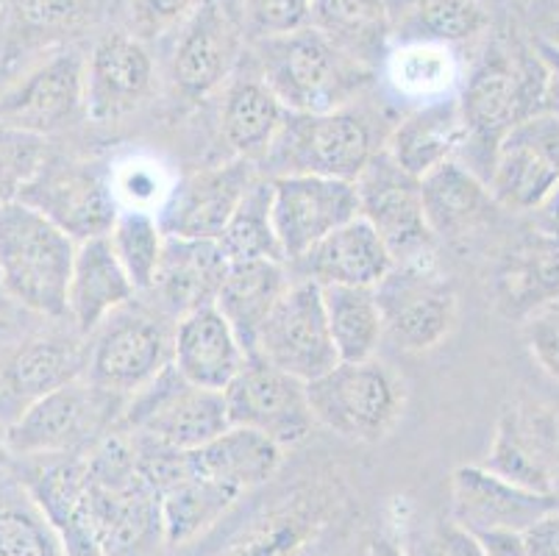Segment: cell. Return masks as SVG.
<instances>
[{
  "instance_id": "obj_1",
  "label": "cell",
  "mask_w": 559,
  "mask_h": 556,
  "mask_svg": "<svg viewBox=\"0 0 559 556\" xmlns=\"http://www.w3.org/2000/svg\"><path fill=\"white\" fill-rule=\"evenodd\" d=\"M543 98L546 64L535 45L510 37L487 39L456 95L465 129L456 162L487 184L501 140L518 122L540 115Z\"/></svg>"
},
{
  "instance_id": "obj_2",
  "label": "cell",
  "mask_w": 559,
  "mask_h": 556,
  "mask_svg": "<svg viewBox=\"0 0 559 556\" xmlns=\"http://www.w3.org/2000/svg\"><path fill=\"white\" fill-rule=\"evenodd\" d=\"M86 512L100 556H162L167 548L162 498L140 473L131 437L120 428L84 457Z\"/></svg>"
},
{
  "instance_id": "obj_3",
  "label": "cell",
  "mask_w": 559,
  "mask_h": 556,
  "mask_svg": "<svg viewBox=\"0 0 559 556\" xmlns=\"http://www.w3.org/2000/svg\"><path fill=\"white\" fill-rule=\"evenodd\" d=\"M264 84L296 115H326L354 106L373 86V70L334 48L314 28L246 45Z\"/></svg>"
},
{
  "instance_id": "obj_4",
  "label": "cell",
  "mask_w": 559,
  "mask_h": 556,
  "mask_svg": "<svg viewBox=\"0 0 559 556\" xmlns=\"http://www.w3.org/2000/svg\"><path fill=\"white\" fill-rule=\"evenodd\" d=\"M75 248V239L23 201L0 206V289L23 309L68 318Z\"/></svg>"
},
{
  "instance_id": "obj_5",
  "label": "cell",
  "mask_w": 559,
  "mask_h": 556,
  "mask_svg": "<svg viewBox=\"0 0 559 556\" xmlns=\"http://www.w3.org/2000/svg\"><path fill=\"white\" fill-rule=\"evenodd\" d=\"M379 140L376 117L357 104L326 115L287 111L271 151L257 167L267 178L323 176L354 184L384 147Z\"/></svg>"
},
{
  "instance_id": "obj_6",
  "label": "cell",
  "mask_w": 559,
  "mask_h": 556,
  "mask_svg": "<svg viewBox=\"0 0 559 556\" xmlns=\"http://www.w3.org/2000/svg\"><path fill=\"white\" fill-rule=\"evenodd\" d=\"M307 398L314 423L345 440L373 446L388 440L404 417L406 385L379 359L337 362L307 381Z\"/></svg>"
},
{
  "instance_id": "obj_7",
  "label": "cell",
  "mask_w": 559,
  "mask_h": 556,
  "mask_svg": "<svg viewBox=\"0 0 559 556\" xmlns=\"http://www.w3.org/2000/svg\"><path fill=\"white\" fill-rule=\"evenodd\" d=\"M123 406L126 398L111 395L93 381H70L7 426L12 459L84 457L117 428Z\"/></svg>"
},
{
  "instance_id": "obj_8",
  "label": "cell",
  "mask_w": 559,
  "mask_h": 556,
  "mask_svg": "<svg viewBox=\"0 0 559 556\" xmlns=\"http://www.w3.org/2000/svg\"><path fill=\"white\" fill-rule=\"evenodd\" d=\"M231 426L226 398L192 385L170 365L126 401L117 428L159 446L195 451Z\"/></svg>"
},
{
  "instance_id": "obj_9",
  "label": "cell",
  "mask_w": 559,
  "mask_h": 556,
  "mask_svg": "<svg viewBox=\"0 0 559 556\" xmlns=\"http://www.w3.org/2000/svg\"><path fill=\"white\" fill-rule=\"evenodd\" d=\"M17 64L23 70L0 84V126L45 140L84 115L86 56L75 45L28 56Z\"/></svg>"
},
{
  "instance_id": "obj_10",
  "label": "cell",
  "mask_w": 559,
  "mask_h": 556,
  "mask_svg": "<svg viewBox=\"0 0 559 556\" xmlns=\"http://www.w3.org/2000/svg\"><path fill=\"white\" fill-rule=\"evenodd\" d=\"M173 326L165 312L126 304L90 334L84 379L129 401L173 362Z\"/></svg>"
},
{
  "instance_id": "obj_11",
  "label": "cell",
  "mask_w": 559,
  "mask_h": 556,
  "mask_svg": "<svg viewBox=\"0 0 559 556\" xmlns=\"http://www.w3.org/2000/svg\"><path fill=\"white\" fill-rule=\"evenodd\" d=\"M384 334L406 354H429L454 334L460 300L435 259L393 262L373 287Z\"/></svg>"
},
{
  "instance_id": "obj_12",
  "label": "cell",
  "mask_w": 559,
  "mask_h": 556,
  "mask_svg": "<svg viewBox=\"0 0 559 556\" xmlns=\"http://www.w3.org/2000/svg\"><path fill=\"white\" fill-rule=\"evenodd\" d=\"M17 201L48 217L75 242L109 237L120 203L111 190V173L98 162L45 156L23 184Z\"/></svg>"
},
{
  "instance_id": "obj_13",
  "label": "cell",
  "mask_w": 559,
  "mask_h": 556,
  "mask_svg": "<svg viewBox=\"0 0 559 556\" xmlns=\"http://www.w3.org/2000/svg\"><path fill=\"white\" fill-rule=\"evenodd\" d=\"M170 54V81L181 98L203 100L226 86L246 54L240 0H201L179 25Z\"/></svg>"
},
{
  "instance_id": "obj_14",
  "label": "cell",
  "mask_w": 559,
  "mask_h": 556,
  "mask_svg": "<svg viewBox=\"0 0 559 556\" xmlns=\"http://www.w3.org/2000/svg\"><path fill=\"white\" fill-rule=\"evenodd\" d=\"M251 354L296 376L298 381H312L332 370L340 362L329 331L326 309L320 287L309 279H293L273 312L262 323Z\"/></svg>"
},
{
  "instance_id": "obj_15",
  "label": "cell",
  "mask_w": 559,
  "mask_h": 556,
  "mask_svg": "<svg viewBox=\"0 0 559 556\" xmlns=\"http://www.w3.org/2000/svg\"><path fill=\"white\" fill-rule=\"evenodd\" d=\"M481 468L523 489L554 496L559 484L557 406L535 398H515L504 404Z\"/></svg>"
},
{
  "instance_id": "obj_16",
  "label": "cell",
  "mask_w": 559,
  "mask_h": 556,
  "mask_svg": "<svg viewBox=\"0 0 559 556\" xmlns=\"http://www.w3.org/2000/svg\"><path fill=\"white\" fill-rule=\"evenodd\" d=\"M359 201V217L370 223L384 239L393 262H420L431 259L435 237L424 214L420 178L401 170L390 153L381 147L354 181Z\"/></svg>"
},
{
  "instance_id": "obj_17",
  "label": "cell",
  "mask_w": 559,
  "mask_h": 556,
  "mask_svg": "<svg viewBox=\"0 0 559 556\" xmlns=\"http://www.w3.org/2000/svg\"><path fill=\"white\" fill-rule=\"evenodd\" d=\"M231 426L251 428L276 446L293 448L312 435L307 385L284 374L259 354H248L240 374L223 390Z\"/></svg>"
},
{
  "instance_id": "obj_18",
  "label": "cell",
  "mask_w": 559,
  "mask_h": 556,
  "mask_svg": "<svg viewBox=\"0 0 559 556\" xmlns=\"http://www.w3.org/2000/svg\"><path fill=\"white\" fill-rule=\"evenodd\" d=\"M559 187V120L548 111L518 122L501 140L487 190L498 209L532 214Z\"/></svg>"
},
{
  "instance_id": "obj_19",
  "label": "cell",
  "mask_w": 559,
  "mask_h": 556,
  "mask_svg": "<svg viewBox=\"0 0 559 556\" xmlns=\"http://www.w3.org/2000/svg\"><path fill=\"white\" fill-rule=\"evenodd\" d=\"M156 90V61L148 43L131 31H109L95 39L84 70V115L117 122L148 104Z\"/></svg>"
},
{
  "instance_id": "obj_20",
  "label": "cell",
  "mask_w": 559,
  "mask_h": 556,
  "mask_svg": "<svg viewBox=\"0 0 559 556\" xmlns=\"http://www.w3.org/2000/svg\"><path fill=\"white\" fill-rule=\"evenodd\" d=\"M271 187L273 226L287 264L359 217L357 187L350 181L323 176H276L271 178Z\"/></svg>"
},
{
  "instance_id": "obj_21",
  "label": "cell",
  "mask_w": 559,
  "mask_h": 556,
  "mask_svg": "<svg viewBox=\"0 0 559 556\" xmlns=\"http://www.w3.org/2000/svg\"><path fill=\"white\" fill-rule=\"evenodd\" d=\"M259 176V167L240 156L226 165L187 173L173 181L170 196L156 212L162 232L181 239H217Z\"/></svg>"
},
{
  "instance_id": "obj_22",
  "label": "cell",
  "mask_w": 559,
  "mask_h": 556,
  "mask_svg": "<svg viewBox=\"0 0 559 556\" xmlns=\"http://www.w3.org/2000/svg\"><path fill=\"white\" fill-rule=\"evenodd\" d=\"M86 374L84 336L45 334L0 356V423L12 426L39 398Z\"/></svg>"
},
{
  "instance_id": "obj_23",
  "label": "cell",
  "mask_w": 559,
  "mask_h": 556,
  "mask_svg": "<svg viewBox=\"0 0 559 556\" xmlns=\"http://www.w3.org/2000/svg\"><path fill=\"white\" fill-rule=\"evenodd\" d=\"M557 509V493H532L481 465H462L451 476V520L471 534H523Z\"/></svg>"
},
{
  "instance_id": "obj_24",
  "label": "cell",
  "mask_w": 559,
  "mask_h": 556,
  "mask_svg": "<svg viewBox=\"0 0 559 556\" xmlns=\"http://www.w3.org/2000/svg\"><path fill=\"white\" fill-rule=\"evenodd\" d=\"M109 7L111 0H0V70L75 45Z\"/></svg>"
},
{
  "instance_id": "obj_25",
  "label": "cell",
  "mask_w": 559,
  "mask_h": 556,
  "mask_svg": "<svg viewBox=\"0 0 559 556\" xmlns=\"http://www.w3.org/2000/svg\"><path fill=\"white\" fill-rule=\"evenodd\" d=\"M492 304L504 318L526 320L559 300V239L546 232L521 234L507 245L490 275Z\"/></svg>"
},
{
  "instance_id": "obj_26",
  "label": "cell",
  "mask_w": 559,
  "mask_h": 556,
  "mask_svg": "<svg viewBox=\"0 0 559 556\" xmlns=\"http://www.w3.org/2000/svg\"><path fill=\"white\" fill-rule=\"evenodd\" d=\"M289 264L296 279L318 287H376L393 268V257L370 223L354 217Z\"/></svg>"
},
{
  "instance_id": "obj_27",
  "label": "cell",
  "mask_w": 559,
  "mask_h": 556,
  "mask_svg": "<svg viewBox=\"0 0 559 556\" xmlns=\"http://www.w3.org/2000/svg\"><path fill=\"white\" fill-rule=\"evenodd\" d=\"M248 351L217 306H198L173 326V367L203 390L223 392L246 365Z\"/></svg>"
},
{
  "instance_id": "obj_28",
  "label": "cell",
  "mask_w": 559,
  "mask_h": 556,
  "mask_svg": "<svg viewBox=\"0 0 559 556\" xmlns=\"http://www.w3.org/2000/svg\"><path fill=\"white\" fill-rule=\"evenodd\" d=\"M334 493L326 487H298L248 523L221 556H296L326 527Z\"/></svg>"
},
{
  "instance_id": "obj_29",
  "label": "cell",
  "mask_w": 559,
  "mask_h": 556,
  "mask_svg": "<svg viewBox=\"0 0 559 556\" xmlns=\"http://www.w3.org/2000/svg\"><path fill=\"white\" fill-rule=\"evenodd\" d=\"M284 117H287V109L273 95L271 86L264 84L262 73L257 70L246 48L240 64L226 81L221 109L223 137L231 145L234 156L259 165L264 153L271 151Z\"/></svg>"
},
{
  "instance_id": "obj_30",
  "label": "cell",
  "mask_w": 559,
  "mask_h": 556,
  "mask_svg": "<svg viewBox=\"0 0 559 556\" xmlns=\"http://www.w3.org/2000/svg\"><path fill=\"white\" fill-rule=\"evenodd\" d=\"M228 264L231 262L217 239L167 237L159 273L151 287L159 298L162 312L179 320L198 306L215 304Z\"/></svg>"
},
{
  "instance_id": "obj_31",
  "label": "cell",
  "mask_w": 559,
  "mask_h": 556,
  "mask_svg": "<svg viewBox=\"0 0 559 556\" xmlns=\"http://www.w3.org/2000/svg\"><path fill=\"white\" fill-rule=\"evenodd\" d=\"M134 284L111 251L109 237L79 242L68 287V318L81 336H90L109 315L134 300Z\"/></svg>"
},
{
  "instance_id": "obj_32",
  "label": "cell",
  "mask_w": 559,
  "mask_h": 556,
  "mask_svg": "<svg viewBox=\"0 0 559 556\" xmlns=\"http://www.w3.org/2000/svg\"><path fill=\"white\" fill-rule=\"evenodd\" d=\"M465 129L456 98L420 104L388 131L384 151L409 176L424 178L460 156Z\"/></svg>"
},
{
  "instance_id": "obj_33",
  "label": "cell",
  "mask_w": 559,
  "mask_h": 556,
  "mask_svg": "<svg viewBox=\"0 0 559 556\" xmlns=\"http://www.w3.org/2000/svg\"><path fill=\"white\" fill-rule=\"evenodd\" d=\"M420 192L426 223L435 239L467 237L498 212L487 184L456 159L420 178Z\"/></svg>"
},
{
  "instance_id": "obj_34",
  "label": "cell",
  "mask_w": 559,
  "mask_h": 556,
  "mask_svg": "<svg viewBox=\"0 0 559 556\" xmlns=\"http://www.w3.org/2000/svg\"><path fill=\"white\" fill-rule=\"evenodd\" d=\"M309 28L362 68L379 73L393 39L390 0H312Z\"/></svg>"
},
{
  "instance_id": "obj_35",
  "label": "cell",
  "mask_w": 559,
  "mask_h": 556,
  "mask_svg": "<svg viewBox=\"0 0 559 556\" xmlns=\"http://www.w3.org/2000/svg\"><path fill=\"white\" fill-rule=\"evenodd\" d=\"M293 275H289L287 262H271V259H259V262H231L228 273L221 284L215 306L217 312L228 320L234 334L240 336L242 348L251 354L257 345V336L273 306L289 287Z\"/></svg>"
},
{
  "instance_id": "obj_36",
  "label": "cell",
  "mask_w": 559,
  "mask_h": 556,
  "mask_svg": "<svg viewBox=\"0 0 559 556\" xmlns=\"http://www.w3.org/2000/svg\"><path fill=\"white\" fill-rule=\"evenodd\" d=\"M399 43H435L460 48L487 37L492 14L485 0H390Z\"/></svg>"
},
{
  "instance_id": "obj_37",
  "label": "cell",
  "mask_w": 559,
  "mask_h": 556,
  "mask_svg": "<svg viewBox=\"0 0 559 556\" xmlns=\"http://www.w3.org/2000/svg\"><path fill=\"white\" fill-rule=\"evenodd\" d=\"M192 468L226 487L248 493L271 482L282 468L284 448L271 437L242 426H228L215 440L190 451Z\"/></svg>"
},
{
  "instance_id": "obj_38",
  "label": "cell",
  "mask_w": 559,
  "mask_h": 556,
  "mask_svg": "<svg viewBox=\"0 0 559 556\" xmlns=\"http://www.w3.org/2000/svg\"><path fill=\"white\" fill-rule=\"evenodd\" d=\"M240 489L226 487V484L198 473L190 459V471L159 493L167 548L187 545L201 537L203 532H210L217 520L240 501Z\"/></svg>"
},
{
  "instance_id": "obj_39",
  "label": "cell",
  "mask_w": 559,
  "mask_h": 556,
  "mask_svg": "<svg viewBox=\"0 0 559 556\" xmlns=\"http://www.w3.org/2000/svg\"><path fill=\"white\" fill-rule=\"evenodd\" d=\"M381 70L388 73L395 95L418 106L454 98L451 90L460 81L454 48L435 43H399V48H390Z\"/></svg>"
},
{
  "instance_id": "obj_40",
  "label": "cell",
  "mask_w": 559,
  "mask_h": 556,
  "mask_svg": "<svg viewBox=\"0 0 559 556\" xmlns=\"http://www.w3.org/2000/svg\"><path fill=\"white\" fill-rule=\"evenodd\" d=\"M340 362L373 359L384 336L373 287H320Z\"/></svg>"
},
{
  "instance_id": "obj_41",
  "label": "cell",
  "mask_w": 559,
  "mask_h": 556,
  "mask_svg": "<svg viewBox=\"0 0 559 556\" xmlns=\"http://www.w3.org/2000/svg\"><path fill=\"white\" fill-rule=\"evenodd\" d=\"M217 245L228 257V262H287L278 245L276 226H273V187L271 178L259 176L242 196L240 206L234 209L231 221L226 223Z\"/></svg>"
},
{
  "instance_id": "obj_42",
  "label": "cell",
  "mask_w": 559,
  "mask_h": 556,
  "mask_svg": "<svg viewBox=\"0 0 559 556\" xmlns=\"http://www.w3.org/2000/svg\"><path fill=\"white\" fill-rule=\"evenodd\" d=\"M0 556H64L59 537L23 482L0 471Z\"/></svg>"
},
{
  "instance_id": "obj_43",
  "label": "cell",
  "mask_w": 559,
  "mask_h": 556,
  "mask_svg": "<svg viewBox=\"0 0 559 556\" xmlns=\"http://www.w3.org/2000/svg\"><path fill=\"white\" fill-rule=\"evenodd\" d=\"M167 234L162 232L156 214L120 209L109 232V245L117 262L126 270L134 289H151L159 273Z\"/></svg>"
},
{
  "instance_id": "obj_44",
  "label": "cell",
  "mask_w": 559,
  "mask_h": 556,
  "mask_svg": "<svg viewBox=\"0 0 559 556\" xmlns=\"http://www.w3.org/2000/svg\"><path fill=\"white\" fill-rule=\"evenodd\" d=\"M111 173V190H115L120 209H136V212H159L165 198L170 196L173 181L167 178L165 167L151 159H129Z\"/></svg>"
},
{
  "instance_id": "obj_45",
  "label": "cell",
  "mask_w": 559,
  "mask_h": 556,
  "mask_svg": "<svg viewBox=\"0 0 559 556\" xmlns=\"http://www.w3.org/2000/svg\"><path fill=\"white\" fill-rule=\"evenodd\" d=\"M48 156L43 137L0 126V206L17 201L23 184Z\"/></svg>"
},
{
  "instance_id": "obj_46",
  "label": "cell",
  "mask_w": 559,
  "mask_h": 556,
  "mask_svg": "<svg viewBox=\"0 0 559 556\" xmlns=\"http://www.w3.org/2000/svg\"><path fill=\"white\" fill-rule=\"evenodd\" d=\"M246 43L309 28L312 0H240Z\"/></svg>"
},
{
  "instance_id": "obj_47",
  "label": "cell",
  "mask_w": 559,
  "mask_h": 556,
  "mask_svg": "<svg viewBox=\"0 0 559 556\" xmlns=\"http://www.w3.org/2000/svg\"><path fill=\"white\" fill-rule=\"evenodd\" d=\"M201 0H129V31L142 43H154L179 28Z\"/></svg>"
},
{
  "instance_id": "obj_48",
  "label": "cell",
  "mask_w": 559,
  "mask_h": 556,
  "mask_svg": "<svg viewBox=\"0 0 559 556\" xmlns=\"http://www.w3.org/2000/svg\"><path fill=\"white\" fill-rule=\"evenodd\" d=\"M523 343L543 374L559 385V300L523 320Z\"/></svg>"
},
{
  "instance_id": "obj_49",
  "label": "cell",
  "mask_w": 559,
  "mask_h": 556,
  "mask_svg": "<svg viewBox=\"0 0 559 556\" xmlns=\"http://www.w3.org/2000/svg\"><path fill=\"white\" fill-rule=\"evenodd\" d=\"M429 556H485V551H481L476 534L449 520L445 527L437 529L435 540L429 545Z\"/></svg>"
},
{
  "instance_id": "obj_50",
  "label": "cell",
  "mask_w": 559,
  "mask_h": 556,
  "mask_svg": "<svg viewBox=\"0 0 559 556\" xmlns=\"http://www.w3.org/2000/svg\"><path fill=\"white\" fill-rule=\"evenodd\" d=\"M337 556H406L404 548L395 543L393 537H388L384 532H376V529H362L359 534H354L348 545H343Z\"/></svg>"
},
{
  "instance_id": "obj_51",
  "label": "cell",
  "mask_w": 559,
  "mask_h": 556,
  "mask_svg": "<svg viewBox=\"0 0 559 556\" xmlns=\"http://www.w3.org/2000/svg\"><path fill=\"white\" fill-rule=\"evenodd\" d=\"M528 556H559V509L523 532Z\"/></svg>"
},
{
  "instance_id": "obj_52",
  "label": "cell",
  "mask_w": 559,
  "mask_h": 556,
  "mask_svg": "<svg viewBox=\"0 0 559 556\" xmlns=\"http://www.w3.org/2000/svg\"><path fill=\"white\" fill-rule=\"evenodd\" d=\"M532 9V28H535V39L559 48V0H535L528 3Z\"/></svg>"
},
{
  "instance_id": "obj_53",
  "label": "cell",
  "mask_w": 559,
  "mask_h": 556,
  "mask_svg": "<svg viewBox=\"0 0 559 556\" xmlns=\"http://www.w3.org/2000/svg\"><path fill=\"white\" fill-rule=\"evenodd\" d=\"M532 45H535L537 56L546 64V98H543V111H548V115H554L559 120V48L540 43V39H535Z\"/></svg>"
},
{
  "instance_id": "obj_54",
  "label": "cell",
  "mask_w": 559,
  "mask_h": 556,
  "mask_svg": "<svg viewBox=\"0 0 559 556\" xmlns=\"http://www.w3.org/2000/svg\"><path fill=\"white\" fill-rule=\"evenodd\" d=\"M485 556H528L523 534L518 532H487L476 534Z\"/></svg>"
},
{
  "instance_id": "obj_55",
  "label": "cell",
  "mask_w": 559,
  "mask_h": 556,
  "mask_svg": "<svg viewBox=\"0 0 559 556\" xmlns=\"http://www.w3.org/2000/svg\"><path fill=\"white\" fill-rule=\"evenodd\" d=\"M532 223H535L537 232H546L559 239V187L537 212H532Z\"/></svg>"
},
{
  "instance_id": "obj_56",
  "label": "cell",
  "mask_w": 559,
  "mask_h": 556,
  "mask_svg": "<svg viewBox=\"0 0 559 556\" xmlns=\"http://www.w3.org/2000/svg\"><path fill=\"white\" fill-rule=\"evenodd\" d=\"M12 451H9V442H7V426L0 423V471H7L12 465Z\"/></svg>"
},
{
  "instance_id": "obj_57",
  "label": "cell",
  "mask_w": 559,
  "mask_h": 556,
  "mask_svg": "<svg viewBox=\"0 0 559 556\" xmlns=\"http://www.w3.org/2000/svg\"><path fill=\"white\" fill-rule=\"evenodd\" d=\"M526 3H535V0H526Z\"/></svg>"
},
{
  "instance_id": "obj_58",
  "label": "cell",
  "mask_w": 559,
  "mask_h": 556,
  "mask_svg": "<svg viewBox=\"0 0 559 556\" xmlns=\"http://www.w3.org/2000/svg\"><path fill=\"white\" fill-rule=\"evenodd\" d=\"M0 295H3V289H0Z\"/></svg>"
}]
</instances>
